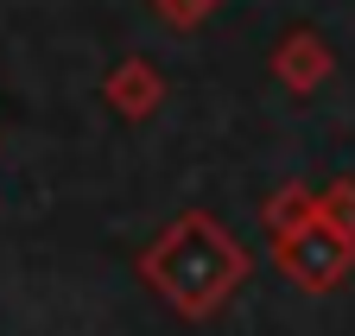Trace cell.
<instances>
[{
    "label": "cell",
    "mask_w": 355,
    "mask_h": 336,
    "mask_svg": "<svg viewBox=\"0 0 355 336\" xmlns=\"http://www.w3.org/2000/svg\"><path fill=\"white\" fill-rule=\"evenodd\" d=\"M102 102H108L121 121H153L159 102H165V76H159V64L140 58V51H127V58L102 76Z\"/></svg>",
    "instance_id": "4"
},
{
    "label": "cell",
    "mask_w": 355,
    "mask_h": 336,
    "mask_svg": "<svg viewBox=\"0 0 355 336\" xmlns=\"http://www.w3.org/2000/svg\"><path fill=\"white\" fill-rule=\"evenodd\" d=\"M330 70H336V51H330V38L318 26H292L273 45V76H279V89H292V96H318L330 82Z\"/></svg>",
    "instance_id": "3"
},
{
    "label": "cell",
    "mask_w": 355,
    "mask_h": 336,
    "mask_svg": "<svg viewBox=\"0 0 355 336\" xmlns=\"http://www.w3.org/2000/svg\"><path fill=\"white\" fill-rule=\"evenodd\" d=\"M318 209L330 222H343L349 235H355V178H330L324 191H318Z\"/></svg>",
    "instance_id": "7"
},
{
    "label": "cell",
    "mask_w": 355,
    "mask_h": 336,
    "mask_svg": "<svg viewBox=\"0 0 355 336\" xmlns=\"http://www.w3.org/2000/svg\"><path fill=\"white\" fill-rule=\"evenodd\" d=\"M133 267H140L146 292H159L184 324H203V317H216L241 292L248 247L222 229L209 209H184V216H171L153 235V247H140Z\"/></svg>",
    "instance_id": "1"
},
{
    "label": "cell",
    "mask_w": 355,
    "mask_h": 336,
    "mask_svg": "<svg viewBox=\"0 0 355 336\" xmlns=\"http://www.w3.org/2000/svg\"><path fill=\"white\" fill-rule=\"evenodd\" d=\"M311 216H318V191H311V184H279L273 197H266V209H260V222H266V235H273V241H286L292 229H304Z\"/></svg>",
    "instance_id": "5"
},
{
    "label": "cell",
    "mask_w": 355,
    "mask_h": 336,
    "mask_svg": "<svg viewBox=\"0 0 355 336\" xmlns=\"http://www.w3.org/2000/svg\"><path fill=\"white\" fill-rule=\"evenodd\" d=\"M273 267H279L298 292L324 299V292H336V285L355 273V235L318 209L304 229H292L286 241H273Z\"/></svg>",
    "instance_id": "2"
},
{
    "label": "cell",
    "mask_w": 355,
    "mask_h": 336,
    "mask_svg": "<svg viewBox=\"0 0 355 336\" xmlns=\"http://www.w3.org/2000/svg\"><path fill=\"white\" fill-rule=\"evenodd\" d=\"M216 7H222V0H153V13H159L171 32H197Z\"/></svg>",
    "instance_id": "6"
}]
</instances>
